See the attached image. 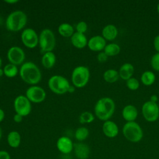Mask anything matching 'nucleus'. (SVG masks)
I'll list each match as a JSON object with an SVG mask.
<instances>
[{
	"mask_svg": "<svg viewBox=\"0 0 159 159\" xmlns=\"http://www.w3.org/2000/svg\"><path fill=\"white\" fill-rule=\"evenodd\" d=\"M115 107V103L111 98L107 97L102 98L96 103L94 112L99 119L106 121L113 115Z\"/></svg>",
	"mask_w": 159,
	"mask_h": 159,
	"instance_id": "1",
	"label": "nucleus"
},
{
	"mask_svg": "<svg viewBox=\"0 0 159 159\" xmlns=\"http://www.w3.org/2000/svg\"><path fill=\"white\" fill-rule=\"evenodd\" d=\"M22 80L29 84H37L41 80L42 75L37 66L30 61L23 63L19 71Z\"/></svg>",
	"mask_w": 159,
	"mask_h": 159,
	"instance_id": "2",
	"label": "nucleus"
},
{
	"mask_svg": "<svg viewBox=\"0 0 159 159\" xmlns=\"http://www.w3.org/2000/svg\"><path fill=\"white\" fill-rule=\"evenodd\" d=\"M26 14L21 11H16L11 12L6 20V29L12 32H17L24 28L27 23Z\"/></svg>",
	"mask_w": 159,
	"mask_h": 159,
	"instance_id": "3",
	"label": "nucleus"
},
{
	"mask_svg": "<svg viewBox=\"0 0 159 159\" xmlns=\"http://www.w3.org/2000/svg\"><path fill=\"white\" fill-rule=\"evenodd\" d=\"M122 134L129 141L137 143L140 142L143 135L141 127L136 122H127L122 127Z\"/></svg>",
	"mask_w": 159,
	"mask_h": 159,
	"instance_id": "4",
	"label": "nucleus"
},
{
	"mask_svg": "<svg viewBox=\"0 0 159 159\" xmlns=\"http://www.w3.org/2000/svg\"><path fill=\"white\" fill-rule=\"evenodd\" d=\"M55 37L53 32L49 29L42 30L39 38V43L41 52L45 53L52 52L55 46Z\"/></svg>",
	"mask_w": 159,
	"mask_h": 159,
	"instance_id": "5",
	"label": "nucleus"
},
{
	"mask_svg": "<svg viewBox=\"0 0 159 159\" xmlns=\"http://www.w3.org/2000/svg\"><path fill=\"white\" fill-rule=\"evenodd\" d=\"M48 84L50 89L58 94H63L68 92L70 86L67 79L60 75H53L50 77Z\"/></svg>",
	"mask_w": 159,
	"mask_h": 159,
	"instance_id": "6",
	"label": "nucleus"
},
{
	"mask_svg": "<svg viewBox=\"0 0 159 159\" xmlns=\"http://www.w3.org/2000/svg\"><path fill=\"white\" fill-rule=\"evenodd\" d=\"M89 79V69L84 66L76 67L71 74L73 85L77 88H83L86 85Z\"/></svg>",
	"mask_w": 159,
	"mask_h": 159,
	"instance_id": "7",
	"label": "nucleus"
},
{
	"mask_svg": "<svg viewBox=\"0 0 159 159\" xmlns=\"http://www.w3.org/2000/svg\"><path fill=\"white\" fill-rule=\"evenodd\" d=\"M142 113L148 122H155L159 117V108L157 103L150 101L145 102L142 107Z\"/></svg>",
	"mask_w": 159,
	"mask_h": 159,
	"instance_id": "8",
	"label": "nucleus"
},
{
	"mask_svg": "<svg viewBox=\"0 0 159 159\" xmlns=\"http://www.w3.org/2000/svg\"><path fill=\"white\" fill-rule=\"evenodd\" d=\"M14 107L16 114L22 117L29 115L32 109L30 101L26 96L23 95H19L16 98L14 102Z\"/></svg>",
	"mask_w": 159,
	"mask_h": 159,
	"instance_id": "9",
	"label": "nucleus"
},
{
	"mask_svg": "<svg viewBox=\"0 0 159 159\" xmlns=\"http://www.w3.org/2000/svg\"><path fill=\"white\" fill-rule=\"evenodd\" d=\"M21 40L27 48H34L39 43V37L34 29L27 28L22 31L21 34Z\"/></svg>",
	"mask_w": 159,
	"mask_h": 159,
	"instance_id": "10",
	"label": "nucleus"
},
{
	"mask_svg": "<svg viewBox=\"0 0 159 159\" xmlns=\"http://www.w3.org/2000/svg\"><path fill=\"white\" fill-rule=\"evenodd\" d=\"M28 99L35 103H39L44 101L46 97L45 90L38 86H32L29 87L25 93Z\"/></svg>",
	"mask_w": 159,
	"mask_h": 159,
	"instance_id": "11",
	"label": "nucleus"
},
{
	"mask_svg": "<svg viewBox=\"0 0 159 159\" xmlns=\"http://www.w3.org/2000/svg\"><path fill=\"white\" fill-rule=\"evenodd\" d=\"M7 57L10 63L17 66L23 63L25 59V53L20 47L14 46L8 50Z\"/></svg>",
	"mask_w": 159,
	"mask_h": 159,
	"instance_id": "12",
	"label": "nucleus"
},
{
	"mask_svg": "<svg viewBox=\"0 0 159 159\" xmlns=\"http://www.w3.org/2000/svg\"><path fill=\"white\" fill-rule=\"evenodd\" d=\"M106 45V40L100 35L93 36L88 42L89 48L94 52H100L104 50Z\"/></svg>",
	"mask_w": 159,
	"mask_h": 159,
	"instance_id": "13",
	"label": "nucleus"
},
{
	"mask_svg": "<svg viewBox=\"0 0 159 159\" xmlns=\"http://www.w3.org/2000/svg\"><path fill=\"white\" fill-rule=\"evenodd\" d=\"M57 147L58 150L63 154H68L73 149V143L71 140L65 136L60 137L57 142Z\"/></svg>",
	"mask_w": 159,
	"mask_h": 159,
	"instance_id": "14",
	"label": "nucleus"
},
{
	"mask_svg": "<svg viewBox=\"0 0 159 159\" xmlns=\"http://www.w3.org/2000/svg\"><path fill=\"white\" fill-rule=\"evenodd\" d=\"M102 132L106 137L114 138L119 134V128L114 122L108 120L104 121L102 125Z\"/></svg>",
	"mask_w": 159,
	"mask_h": 159,
	"instance_id": "15",
	"label": "nucleus"
},
{
	"mask_svg": "<svg viewBox=\"0 0 159 159\" xmlns=\"http://www.w3.org/2000/svg\"><path fill=\"white\" fill-rule=\"evenodd\" d=\"M123 118L127 122H134L137 119L138 111L137 108L131 104L125 106L122 111Z\"/></svg>",
	"mask_w": 159,
	"mask_h": 159,
	"instance_id": "16",
	"label": "nucleus"
},
{
	"mask_svg": "<svg viewBox=\"0 0 159 159\" xmlns=\"http://www.w3.org/2000/svg\"><path fill=\"white\" fill-rule=\"evenodd\" d=\"M73 148L75 155L79 159H86L89 157L90 150L86 144L83 143H75Z\"/></svg>",
	"mask_w": 159,
	"mask_h": 159,
	"instance_id": "17",
	"label": "nucleus"
},
{
	"mask_svg": "<svg viewBox=\"0 0 159 159\" xmlns=\"http://www.w3.org/2000/svg\"><path fill=\"white\" fill-rule=\"evenodd\" d=\"M71 42L74 47L78 48H83L88 45V41L84 34L76 32L71 37Z\"/></svg>",
	"mask_w": 159,
	"mask_h": 159,
	"instance_id": "18",
	"label": "nucleus"
},
{
	"mask_svg": "<svg viewBox=\"0 0 159 159\" xmlns=\"http://www.w3.org/2000/svg\"><path fill=\"white\" fill-rule=\"evenodd\" d=\"M118 34L117 27L113 24L106 25L102 30V37L107 40L112 41L114 40Z\"/></svg>",
	"mask_w": 159,
	"mask_h": 159,
	"instance_id": "19",
	"label": "nucleus"
},
{
	"mask_svg": "<svg viewBox=\"0 0 159 159\" xmlns=\"http://www.w3.org/2000/svg\"><path fill=\"white\" fill-rule=\"evenodd\" d=\"M134 73V67L130 63H124L119 69V76L124 80H127L132 78Z\"/></svg>",
	"mask_w": 159,
	"mask_h": 159,
	"instance_id": "20",
	"label": "nucleus"
},
{
	"mask_svg": "<svg viewBox=\"0 0 159 159\" xmlns=\"http://www.w3.org/2000/svg\"><path fill=\"white\" fill-rule=\"evenodd\" d=\"M56 62V57L52 52H48L43 53L42 57V63L46 68H52Z\"/></svg>",
	"mask_w": 159,
	"mask_h": 159,
	"instance_id": "21",
	"label": "nucleus"
},
{
	"mask_svg": "<svg viewBox=\"0 0 159 159\" xmlns=\"http://www.w3.org/2000/svg\"><path fill=\"white\" fill-rule=\"evenodd\" d=\"M7 140L10 147L12 148H17L20 143L21 137L18 132L11 131L7 135Z\"/></svg>",
	"mask_w": 159,
	"mask_h": 159,
	"instance_id": "22",
	"label": "nucleus"
},
{
	"mask_svg": "<svg viewBox=\"0 0 159 159\" xmlns=\"http://www.w3.org/2000/svg\"><path fill=\"white\" fill-rule=\"evenodd\" d=\"M59 34L65 37H70L74 34V29L72 25L68 23L61 24L58 27Z\"/></svg>",
	"mask_w": 159,
	"mask_h": 159,
	"instance_id": "23",
	"label": "nucleus"
},
{
	"mask_svg": "<svg viewBox=\"0 0 159 159\" xmlns=\"http://www.w3.org/2000/svg\"><path fill=\"white\" fill-rule=\"evenodd\" d=\"M119 77V72L114 69L107 70L103 74L104 80L110 83H114L117 81Z\"/></svg>",
	"mask_w": 159,
	"mask_h": 159,
	"instance_id": "24",
	"label": "nucleus"
},
{
	"mask_svg": "<svg viewBox=\"0 0 159 159\" xmlns=\"http://www.w3.org/2000/svg\"><path fill=\"white\" fill-rule=\"evenodd\" d=\"M141 81L145 86L153 84L155 81V75L151 71H145L141 75Z\"/></svg>",
	"mask_w": 159,
	"mask_h": 159,
	"instance_id": "25",
	"label": "nucleus"
},
{
	"mask_svg": "<svg viewBox=\"0 0 159 159\" xmlns=\"http://www.w3.org/2000/svg\"><path fill=\"white\" fill-rule=\"evenodd\" d=\"M120 51V47L119 45L115 43H109L106 45L104 52L108 56V57H113L116 56L119 53Z\"/></svg>",
	"mask_w": 159,
	"mask_h": 159,
	"instance_id": "26",
	"label": "nucleus"
},
{
	"mask_svg": "<svg viewBox=\"0 0 159 159\" xmlns=\"http://www.w3.org/2000/svg\"><path fill=\"white\" fill-rule=\"evenodd\" d=\"M4 75L8 78H13L17 75L18 69L16 65L12 63L7 64L3 69Z\"/></svg>",
	"mask_w": 159,
	"mask_h": 159,
	"instance_id": "27",
	"label": "nucleus"
},
{
	"mask_svg": "<svg viewBox=\"0 0 159 159\" xmlns=\"http://www.w3.org/2000/svg\"><path fill=\"white\" fill-rule=\"evenodd\" d=\"M75 138L79 141H83L86 139L89 135V130L86 127H80L75 131Z\"/></svg>",
	"mask_w": 159,
	"mask_h": 159,
	"instance_id": "28",
	"label": "nucleus"
},
{
	"mask_svg": "<svg viewBox=\"0 0 159 159\" xmlns=\"http://www.w3.org/2000/svg\"><path fill=\"white\" fill-rule=\"evenodd\" d=\"M94 119V117L91 112H84L80 116V122L81 124L84 123H91Z\"/></svg>",
	"mask_w": 159,
	"mask_h": 159,
	"instance_id": "29",
	"label": "nucleus"
},
{
	"mask_svg": "<svg viewBox=\"0 0 159 159\" xmlns=\"http://www.w3.org/2000/svg\"><path fill=\"white\" fill-rule=\"evenodd\" d=\"M126 85L129 89H130L132 91H135V90H137L139 88L140 83L137 78H130V79L127 80Z\"/></svg>",
	"mask_w": 159,
	"mask_h": 159,
	"instance_id": "30",
	"label": "nucleus"
},
{
	"mask_svg": "<svg viewBox=\"0 0 159 159\" xmlns=\"http://www.w3.org/2000/svg\"><path fill=\"white\" fill-rule=\"evenodd\" d=\"M150 63L153 69L159 71V53L157 52L152 56Z\"/></svg>",
	"mask_w": 159,
	"mask_h": 159,
	"instance_id": "31",
	"label": "nucleus"
},
{
	"mask_svg": "<svg viewBox=\"0 0 159 159\" xmlns=\"http://www.w3.org/2000/svg\"><path fill=\"white\" fill-rule=\"evenodd\" d=\"M77 32L84 34V32H86L87 29H88V25L87 24L84 22V21H80L79 22L76 27Z\"/></svg>",
	"mask_w": 159,
	"mask_h": 159,
	"instance_id": "32",
	"label": "nucleus"
},
{
	"mask_svg": "<svg viewBox=\"0 0 159 159\" xmlns=\"http://www.w3.org/2000/svg\"><path fill=\"white\" fill-rule=\"evenodd\" d=\"M107 58H108V56L104 52H101L99 53L97 56V59L98 61L101 63L105 62L107 60Z\"/></svg>",
	"mask_w": 159,
	"mask_h": 159,
	"instance_id": "33",
	"label": "nucleus"
},
{
	"mask_svg": "<svg viewBox=\"0 0 159 159\" xmlns=\"http://www.w3.org/2000/svg\"><path fill=\"white\" fill-rule=\"evenodd\" d=\"M0 159H11L9 153L5 150H0Z\"/></svg>",
	"mask_w": 159,
	"mask_h": 159,
	"instance_id": "34",
	"label": "nucleus"
},
{
	"mask_svg": "<svg viewBox=\"0 0 159 159\" xmlns=\"http://www.w3.org/2000/svg\"><path fill=\"white\" fill-rule=\"evenodd\" d=\"M153 46L156 51L159 53V35H157L154 38L153 40Z\"/></svg>",
	"mask_w": 159,
	"mask_h": 159,
	"instance_id": "35",
	"label": "nucleus"
},
{
	"mask_svg": "<svg viewBox=\"0 0 159 159\" xmlns=\"http://www.w3.org/2000/svg\"><path fill=\"white\" fill-rule=\"evenodd\" d=\"M22 116L18 114H16L14 117H13V119L14 120V122H17V123H19V122H20L22 120Z\"/></svg>",
	"mask_w": 159,
	"mask_h": 159,
	"instance_id": "36",
	"label": "nucleus"
},
{
	"mask_svg": "<svg viewBox=\"0 0 159 159\" xmlns=\"http://www.w3.org/2000/svg\"><path fill=\"white\" fill-rule=\"evenodd\" d=\"M158 96L156 95V94H153L150 96V101L153 102H155L157 103V101H158Z\"/></svg>",
	"mask_w": 159,
	"mask_h": 159,
	"instance_id": "37",
	"label": "nucleus"
},
{
	"mask_svg": "<svg viewBox=\"0 0 159 159\" xmlns=\"http://www.w3.org/2000/svg\"><path fill=\"white\" fill-rule=\"evenodd\" d=\"M4 118V111L0 108V122L3 120Z\"/></svg>",
	"mask_w": 159,
	"mask_h": 159,
	"instance_id": "38",
	"label": "nucleus"
},
{
	"mask_svg": "<svg viewBox=\"0 0 159 159\" xmlns=\"http://www.w3.org/2000/svg\"><path fill=\"white\" fill-rule=\"evenodd\" d=\"M5 2L8 4H14V3L17 2L18 1H17V0H7V1H5Z\"/></svg>",
	"mask_w": 159,
	"mask_h": 159,
	"instance_id": "39",
	"label": "nucleus"
},
{
	"mask_svg": "<svg viewBox=\"0 0 159 159\" xmlns=\"http://www.w3.org/2000/svg\"><path fill=\"white\" fill-rule=\"evenodd\" d=\"M75 88L74 86H70L69 87V89H68V92H70V93H72V92H74L75 91Z\"/></svg>",
	"mask_w": 159,
	"mask_h": 159,
	"instance_id": "40",
	"label": "nucleus"
},
{
	"mask_svg": "<svg viewBox=\"0 0 159 159\" xmlns=\"http://www.w3.org/2000/svg\"><path fill=\"white\" fill-rule=\"evenodd\" d=\"M3 74H4L3 70H2V69H1V68H0V77H1Z\"/></svg>",
	"mask_w": 159,
	"mask_h": 159,
	"instance_id": "41",
	"label": "nucleus"
},
{
	"mask_svg": "<svg viewBox=\"0 0 159 159\" xmlns=\"http://www.w3.org/2000/svg\"><path fill=\"white\" fill-rule=\"evenodd\" d=\"M157 9L158 13L159 14V3H158V5H157Z\"/></svg>",
	"mask_w": 159,
	"mask_h": 159,
	"instance_id": "42",
	"label": "nucleus"
},
{
	"mask_svg": "<svg viewBox=\"0 0 159 159\" xmlns=\"http://www.w3.org/2000/svg\"><path fill=\"white\" fill-rule=\"evenodd\" d=\"M1 137H2V130H1V129L0 127V139H1Z\"/></svg>",
	"mask_w": 159,
	"mask_h": 159,
	"instance_id": "43",
	"label": "nucleus"
},
{
	"mask_svg": "<svg viewBox=\"0 0 159 159\" xmlns=\"http://www.w3.org/2000/svg\"><path fill=\"white\" fill-rule=\"evenodd\" d=\"M1 65H2V60H1V58L0 57V67L1 66Z\"/></svg>",
	"mask_w": 159,
	"mask_h": 159,
	"instance_id": "44",
	"label": "nucleus"
},
{
	"mask_svg": "<svg viewBox=\"0 0 159 159\" xmlns=\"http://www.w3.org/2000/svg\"><path fill=\"white\" fill-rule=\"evenodd\" d=\"M158 108H159V104H158Z\"/></svg>",
	"mask_w": 159,
	"mask_h": 159,
	"instance_id": "45",
	"label": "nucleus"
}]
</instances>
